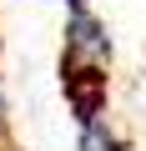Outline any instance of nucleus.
<instances>
[{
    "label": "nucleus",
    "instance_id": "obj_3",
    "mask_svg": "<svg viewBox=\"0 0 146 151\" xmlns=\"http://www.w3.org/2000/svg\"><path fill=\"white\" fill-rule=\"evenodd\" d=\"M0 121H10V101H5V86H0Z\"/></svg>",
    "mask_w": 146,
    "mask_h": 151
},
{
    "label": "nucleus",
    "instance_id": "obj_2",
    "mask_svg": "<svg viewBox=\"0 0 146 151\" xmlns=\"http://www.w3.org/2000/svg\"><path fill=\"white\" fill-rule=\"evenodd\" d=\"M76 151H126V136L111 126L106 111H96V116H81V141H76Z\"/></svg>",
    "mask_w": 146,
    "mask_h": 151
},
{
    "label": "nucleus",
    "instance_id": "obj_1",
    "mask_svg": "<svg viewBox=\"0 0 146 151\" xmlns=\"http://www.w3.org/2000/svg\"><path fill=\"white\" fill-rule=\"evenodd\" d=\"M111 70V30L91 5H70L65 30H60V81H81V76Z\"/></svg>",
    "mask_w": 146,
    "mask_h": 151
},
{
    "label": "nucleus",
    "instance_id": "obj_5",
    "mask_svg": "<svg viewBox=\"0 0 146 151\" xmlns=\"http://www.w3.org/2000/svg\"><path fill=\"white\" fill-rule=\"evenodd\" d=\"M0 50H5V35H0Z\"/></svg>",
    "mask_w": 146,
    "mask_h": 151
},
{
    "label": "nucleus",
    "instance_id": "obj_4",
    "mask_svg": "<svg viewBox=\"0 0 146 151\" xmlns=\"http://www.w3.org/2000/svg\"><path fill=\"white\" fill-rule=\"evenodd\" d=\"M60 5H91V0H60Z\"/></svg>",
    "mask_w": 146,
    "mask_h": 151
}]
</instances>
